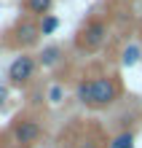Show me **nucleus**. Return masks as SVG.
<instances>
[{
	"label": "nucleus",
	"instance_id": "1",
	"mask_svg": "<svg viewBox=\"0 0 142 148\" xmlns=\"http://www.w3.org/2000/svg\"><path fill=\"white\" fill-rule=\"evenodd\" d=\"M121 81L115 75H96V78H81L75 86V97L88 110H107L121 100Z\"/></svg>",
	"mask_w": 142,
	"mask_h": 148
},
{
	"label": "nucleus",
	"instance_id": "2",
	"mask_svg": "<svg viewBox=\"0 0 142 148\" xmlns=\"http://www.w3.org/2000/svg\"><path fill=\"white\" fill-rule=\"evenodd\" d=\"M78 49L88 51V54H94V51H99L105 46V40H107V24H105L102 19H88L81 32H78Z\"/></svg>",
	"mask_w": 142,
	"mask_h": 148
},
{
	"label": "nucleus",
	"instance_id": "3",
	"mask_svg": "<svg viewBox=\"0 0 142 148\" xmlns=\"http://www.w3.org/2000/svg\"><path fill=\"white\" fill-rule=\"evenodd\" d=\"M35 73H38V57L32 54H19L8 65V84L11 86H27Z\"/></svg>",
	"mask_w": 142,
	"mask_h": 148
},
{
	"label": "nucleus",
	"instance_id": "4",
	"mask_svg": "<svg viewBox=\"0 0 142 148\" xmlns=\"http://www.w3.org/2000/svg\"><path fill=\"white\" fill-rule=\"evenodd\" d=\"M8 35H11V43L16 49H30L40 38V22H35L32 16H24V19H19L14 24V30Z\"/></svg>",
	"mask_w": 142,
	"mask_h": 148
},
{
	"label": "nucleus",
	"instance_id": "5",
	"mask_svg": "<svg viewBox=\"0 0 142 148\" xmlns=\"http://www.w3.org/2000/svg\"><path fill=\"white\" fill-rule=\"evenodd\" d=\"M11 135H14V140H16V145H19V148H30V145H35V143L40 140L43 127H40L38 119L24 116V119H16V121H14Z\"/></svg>",
	"mask_w": 142,
	"mask_h": 148
},
{
	"label": "nucleus",
	"instance_id": "6",
	"mask_svg": "<svg viewBox=\"0 0 142 148\" xmlns=\"http://www.w3.org/2000/svg\"><path fill=\"white\" fill-rule=\"evenodd\" d=\"M51 8H54V0H24V11H27L32 19H43V16H48Z\"/></svg>",
	"mask_w": 142,
	"mask_h": 148
},
{
	"label": "nucleus",
	"instance_id": "7",
	"mask_svg": "<svg viewBox=\"0 0 142 148\" xmlns=\"http://www.w3.org/2000/svg\"><path fill=\"white\" fill-rule=\"evenodd\" d=\"M59 62H62V49L59 46H46L38 54V65H43V67H54Z\"/></svg>",
	"mask_w": 142,
	"mask_h": 148
},
{
	"label": "nucleus",
	"instance_id": "8",
	"mask_svg": "<svg viewBox=\"0 0 142 148\" xmlns=\"http://www.w3.org/2000/svg\"><path fill=\"white\" fill-rule=\"evenodd\" d=\"M105 145H110V143H105V135L99 132V129H91V132H86L81 140H78V145L75 148H105Z\"/></svg>",
	"mask_w": 142,
	"mask_h": 148
},
{
	"label": "nucleus",
	"instance_id": "9",
	"mask_svg": "<svg viewBox=\"0 0 142 148\" xmlns=\"http://www.w3.org/2000/svg\"><path fill=\"white\" fill-rule=\"evenodd\" d=\"M134 132H131V129H126V132H118L110 140V148H134Z\"/></svg>",
	"mask_w": 142,
	"mask_h": 148
},
{
	"label": "nucleus",
	"instance_id": "10",
	"mask_svg": "<svg viewBox=\"0 0 142 148\" xmlns=\"http://www.w3.org/2000/svg\"><path fill=\"white\" fill-rule=\"evenodd\" d=\"M139 57H142L139 46H137V43H131V46H126V51H123L121 65H123V67H131V65H137V62H139Z\"/></svg>",
	"mask_w": 142,
	"mask_h": 148
},
{
	"label": "nucleus",
	"instance_id": "11",
	"mask_svg": "<svg viewBox=\"0 0 142 148\" xmlns=\"http://www.w3.org/2000/svg\"><path fill=\"white\" fill-rule=\"evenodd\" d=\"M56 30H59V19L54 14H48V16L40 19V35H54Z\"/></svg>",
	"mask_w": 142,
	"mask_h": 148
},
{
	"label": "nucleus",
	"instance_id": "12",
	"mask_svg": "<svg viewBox=\"0 0 142 148\" xmlns=\"http://www.w3.org/2000/svg\"><path fill=\"white\" fill-rule=\"evenodd\" d=\"M46 100L51 102V105H62V102H65V86H62V84L48 86V92H46Z\"/></svg>",
	"mask_w": 142,
	"mask_h": 148
},
{
	"label": "nucleus",
	"instance_id": "13",
	"mask_svg": "<svg viewBox=\"0 0 142 148\" xmlns=\"http://www.w3.org/2000/svg\"><path fill=\"white\" fill-rule=\"evenodd\" d=\"M5 100H8V86H0V108L5 105Z\"/></svg>",
	"mask_w": 142,
	"mask_h": 148
},
{
	"label": "nucleus",
	"instance_id": "14",
	"mask_svg": "<svg viewBox=\"0 0 142 148\" xmlns=\"http://www.w3.org/2000/svg\"><path fill=\"white\" fill-rule=\"evenodd\" d=\"M139 38H142V27H139Z\"/></svg>",
	"mask_w": 142,
	"mask_h": 148
}]
</instances>
